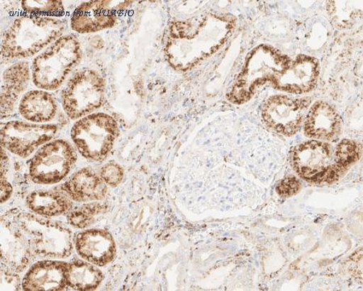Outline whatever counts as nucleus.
<instances>
[{
  "label": "nucleus",
  "instance_id": "f257e3e1",
  "mask_svg": "<svg viewBox=\"0 0 363 291\" xmlns=\"http://www.w3.org/2000/svg\"><path fill=\"white\" fill-rule=\"evenodd\" d=\"M235 26L233 16L215 13L172 23L164 49L167 62L181 72L194 67L220 50Z\"/></svg>",
  "mask_w": 363,
  "mask_h": 291
},
{
  "label": "nucleus",
  "instance_id": "f03ea898",
  "mask_svg": "<svg viewBox=\"0 0 363 291\" xmlns=\"http://www.w3.org/2000/svg\"><path fill=\"white\" fill-rule=\"evenodd\" d=\"M66 27V22L56 17L23 14L4 34L2 55L7 58L33 57L60 38Z\"/></svg>",
  "mask_w": 363,
  "mask_h": 291
},
{
  "label": "nucleus",
  "instance_id": "7ed1b4c3",
  "mask_svg": "<svg viewBox=\"0 0 363 291\" xmlns=\"http://www.w3.org/2000/svg\"><path fill=\"white\" fill-rule=\"evenodd\" d=\"M6 214L25 238L33 254L49 259L67 258L72 254V233L67 226L14 209Z\"/></svg>",
  "mask_w": 363,
  "mask_h": 291
},
{
  "label": "nucleus",
  "instance_id": "20e7f679",
  "mask_svg": "<svg viewBox=\"0 0 363 291\" xmlns=\"http://www.w3.org/2000/svg\"><path fill=\"white\" fill-rule=\"evenodd\" d=\"M289 57L272 46H257L248 55L228 99L234 104H243L250 100L259 87L274 82L289 65Z\"/></svg>",
  "mask_w": 363,
  "mask_h": 291
},
{
  "label": "nucleus",
  "instance_id": "39448f33",
  "mask_svg": "<svg viewBox=\"0 0 363 291\" xmlns=\"http://www.w3.org/2000/svg\"><path fill=\"white\" fill-rule=\"evenodd\" d=\"M81 58V45L74 35L58 38L34 58L31 71L33 84L45 91L60 89Z\"/></svg>",
  "mask_w": 363,
  "mask_h": 291
},
{
  "label": "nucleus",
  "instance_id": "423d86ee",
  "mask_svg": "<svg viewBox=\"0 0 363 291\" xmlns=\"http://www.w3.org/2000/svg\"><path fill=\"white\" fill-rule=\"evenodd\" d=\"M119 127L112 116L99 113L89 114L76 121L72 138L79 153L84 158L102 161L113 148Z\"/></svg>",
  "mask_w": 363,
  "mask_h": 291
},
{
  "label": "nucleus",
  "instance_id": "0eeeda50",
  "mask_svg": "<svg viewBox=\"0 0 363 291\" xmlns=\"http://www.w3.org/2000/svg\"><path fill=\"white\" fill-rule=\"evenodd\" d=\"M105 87L104 79L93 70L75 73L62 92L64 111L72 120L89 115L102 106Z\"/></svg>",
  "mask_w": 363,
  "mask_h": 291
},
{
  "label": "nucleus",
  "instance_id": "6e6552de",
  "mask_svg": "<svg viewBox=\"0 0 363 291\" xmlns=\"http://www.w3.org/2000/svg\"><path fill=\"white\" fill-rule=\"evenodd\" d=\"M292 167L301 177L313 183H332L343 176L347 170L333 160L329 144L308 141L292 150Z\"/></svg>",
  "mask_w": 363,
  "mask_h": 291
},
{
  "label": "nucleus",
  "instance_id": "1a4fd4ad",
  "mask_svg": "<svg viewBox=\"0 0 363 291\" xmlns=\"http://www.w3.org/2000/svg\"><path fill=\"white\" fill-rule=\"evenodd\" d=\"M77 160V154L72 145L62 139L50 142L40 148L29 165L33 182L39 185L60 182Z\"/></svg>",
  "mask_w": 363,
  "mask_h": 291
},
{
  "label": "nucleus",
  "instance_id": "9d476101",
  "mask_svg": "<svg viewBox=\"0 0 363 291\" xmlns=\"http://www.w3.org/2000/svg\"><path fill=\"white\" fill-rule=\"evenodd\" d=\"M57 131L55 125L9 121L1 128L2 148L21 158H27L40 146L50 142Z\"/></svg>",
  "mask_w": 363,
  "mask_h": 291
},
{
  "label": "nucleus",
  "instance_id": "9b49d317",
  "mask_svg": "<svg viewBox=\"0 0 363 291\" xmlns=\"http://www.w3.org/2000/svg\"><path fill=\"white\" fill-rule=\"evenodd\" d=\"M311 99H294L274 96L268 99L262 109V119L272 130L291 136L300 128Z\"/></svg>",
  "mask_w": 363,
  "mask_h": 291
},
{
  "label": "nucleus",
  "instance_id": "f8f14e48",
  "mask_svg": "<svg viewBox=\"0 0 363 291\" xmlns=\"http://www.w3.org/2000/svg\"><path fill=\"white\" fill-rule=\"evenodd\" d=\"M130 2L89 1L82 4L74 11L70 26L79 33L102 31L115 26L116 10Z\"/></svg>",
  "mask_w": 363,
  "mask_h": 291
},
{
  "label": "nucleus",
  "instance_id": "ddd939ff",
  "mask_svg": "<svg viewBox=\"0 0 363 291\" xmlns=\"http://www.w3.org/2000/svg\"><path fill=\"white\" fill-rule=\"evenodd\" d=\"M318 75V61L313 57L300 55L290 62L272 84L277 89L301 94L313 89Z\"/></svg>",
  "mask_w": 363,
  "mask_h": 291
},
{
  "label": "nucleus",
  "instance_id": "4468645a",
  "mask_svg": "<svg viewBox=\"0 0 363 291\" xmlns=\"http://www.w3.org/2000/svg\"><path fill=\"white\" fill-rule=\"evenodd\" d=\"M76 251L82 258L98 266L112 262L116 253V243L112 235L104 230H86L74 238Z\"/></svg>",
  "mask_w": 363,
  "mask_h": 291
},
{
  "label": "nucleus",
  "instance_id": "2eb2a0df",
  "mask_svg": "<svg viewBox=\"0 0 363 291\" xmlns=\"http://www.w3.org/2000/svg\"><path fill=\"white\" fill-rule=\"evenodd\" d=\"M68 263L44 260L31 266L22 281V288L28 291L64 290L67 287Z\"/></svg>",
  "mask_w": 363,
  "mask_h": 291
},
{
  "label": "nucleus",
  "instance_id": "dca6fc26",
  "mask_svg": "<svg viewBox=\"0 0 363 291\" xmlns=\"http://www.w3.org/2000/svg\"><path fill=\"white\" fill-rule=\"evenodd\" d=\"M25 238L5 214L1 219V260L2 265L16 273L22 272L32 258Z\"/></svg>",
  "mask_w": 363,
  "mask_h": 291
},
{
  "label": "nucleus",
  "instance_id": "f3484780",
  "mask_svg": "<svg viewBox=\"0 0 363 291\" xmlns=\"http://www.w3.org/2000/svg\"><path fill=\"white\" fill-rule=\"evenodd\" d=\"M61 189L70 199L79 202L102 200L108 191L101 177L89 168L75 172Z\"/></svg>",
  "mask_w": 363,
  "mask_h": 291
},
{
  "label": "nucleus",
  "instance_id": "a211bd4d",
  "mask_svg": "<svg viewBox=\"0 0 363 291\" xmlns=\"http://www.w3.org/2000/svg\"><path fill=\"white\" fill-rule=\"evenodd\" d=\"M31 75L30 67L25 61L13 64L4 72L0 96L2 118L13 112L16 102L27 89Z\"/></svg>",
  "mask_w": 363,
  "mask_h": 291
},
{
  "label": "nucleus",
  "instance_id": "6ab92c4d",
  "mask_svg": "<svg viewBox=\"0 0 363 291\" xmlns=\"http://www.w3.org/2000/svg\"><path fill=\"white\" fill-rule=\"evenodd\" d=\"M340 129V119L330 104L323 101L315 103L307 116L304 131L312 138L330 139Z\"/></svg>",
  "mask_w": 363,
  "mask_h": 291
},
{
  "label": "nucleus",
  "instance_id": "aec40b11",
  "mask_svg": "<svg viewBox=\"0 0 363 291\" xmlns=\"http://www.w3.org/2000/svg\"><path fill=\"white\" fill-rule=\"evenodd\" d=\"M57 109L54 96L42 89L27 92L22 97L19 106V112L23 118L38 124L54 119Z\"/></svg>",
  "mask_w": 363,
  "mask_h": 291
},
{
  "label": "nucleus",
  "instance_id": "412c9836",
  "mask_svg": "<svg viewBox=\"0 0 363 291\" xmlns=\"http://www.w3.org/2000/svg\"><path fill=\"white\" fill-rule=\"evenodd\" d=\"M29 209L40 216L55 217L67 213L72 207V202L64 192L36 191L26 199Z\"/></svg>",
  "mask_w": 363,
  "mask_h": 291
},
{
  "label": "nucleus",
  "instance_id": "4be33fe9",
  "mask_svg": "<svg viewBox=\"0 0 363 291\" xmlns=\"http://www.w3.org/2000/svg\"><path fill=\"white\" fill-rule=\"evenodd\" d=\"M68 287L76 290H92L96 289L103 280V275L93 264L76 260L68 263Z\"/></svg>",
  "mask_w": 363,
  "mask_h": 291
},
{
  "label": "nucleus",
  "instance_id": "5701e85b",
  "mask_svg": "<svg viewBox=\"0 0 363 291\" xmlns=\"http://www.w3.org/2000/svg\"><path fill=\"white\" fill-rule=\"evenodd\" d=\"M327 11L333 24L339 28L352 26L362 15V1H330Z\"/></svg>",
  "mask_w": 363,
  "mask_h": 291
},
{
  "label": "nucleus",
  "instance_id": "b1692460",
  "mask_svg": "<svg viewBox=\"0 0 363 291\" xmlns=\"http://www.w3.org/2000/svg\"><path fill=\"white\" fill-rule=\"evenodd\" d=\"M106 209V205L102 203L86 204L69 212L67 217L68 223L74 228L85 229L92 224L96 215L101 214Z\"/></svg>",
  "mask_w": 363,
  "mask_h": 291
},
{
  "label": "nucleus",
  "instance_id": "393cba45",
  "mask_svg": "<svg viewBox=\"0 0 363 291\" xmlns=\"http://www.w3.org/2000/svg\"><path fill=\"white\" fill-rule=\"evenodd\" d=\"M22 9L26 14L40 16H60L65 11L62 1H46V0H25L21 4Z\"/></svg>",
  "mask_w": 363,
  "mask_h": 291
},
{
  "label": "nucleus",
  "instance_id": "a878e982",
  "mask_svg": "<svg viewBox=\"0 0 363 291\" xmlns=\"http://www.w3.org/2000/svg\"><path fill=\"white\" fill-rule=\"evenodd\" d=\"M360 146L349 139H345L337 147L335 161L338 165L347 170L351 165L360 158Z\"/></svg>",
  "mask_w": 363,
  "mask_h": 291
},
{
  "label": "nucleus",
  "instance_id": "bb28decb",
  "mask_svg": "<svg viewBox=\"0 0 363 291\" xmlns=\"http://www.w3.org/2000/svg\"><path fill=\"white\" fill-rule=\"evenodd\" d=\"M101 177L107 185L116 186L122 182L124 170L118 164L109 163L102 168Z\"/></svg>",
  "mask_w": 363,
  "mask_h": 291
},
{
  "label": "nucleus",
  "instance_id": "cd10ccee",
  "mask_svg": "<svg viewBox=\"0 0 363 291\" xmlns=\"http://www.w3.org/2000/svg\"><path fill=\"white\" fill-rule=\"evenodd\" d=\"M301 190V183L295 177H285L279 183L277 193L282 197H289L294 196Z\"/></svg>",
  "mask_w": 363,
  "mask_h": 291
},
{
  "label": "nucleus",
  "instance_id": "c85d7f7f",
  "mask_svg": "<svg viewBox=\"0 0 363 291\" xmlns=\"http://www.w3.org/2000/svg\"><path fill=\"white\" fill-rule=\"evenodd\" d=\"M9 157L6 154L4 148L1 149V202L2 203L7 201L13 192V188L9 182L6 174L8 172V161Z\"/></svg>",
  "mask_w": 363,
  "mask_h": 291
},
{
  "label": "nucleus",
  "instance_id": "c756f323",
  "mask_svg": "<svg viewBox=\"0 0 363 291\" xmlns=\"http://www.w3.org/2000/svg\"><path fill=\"white\" fill-rule=\"evenodd\" d=\"M16 272L10 270L8 268L3 266L1 271V290H19L21 287L20 278L15 273Z\"/></svg>",
  "mask_w": 363,
  "mask_h": 291
},
{
  "label": "nucleus",
  "instance_id": "7c9ffc66",
  "mask_svg": "<svg viewBox=\"0 0 363 291\" xmlns=\"http://www.w3.org/2000/svg\"><path fill=\"white\" fill-rule=\"evenodd\" d=\"M349 271L359 282L362 281V251L359 248L350 259Z\"/></svg>",
  "mask_w": 363,
  "mask_h": 291
}]
</instances>
